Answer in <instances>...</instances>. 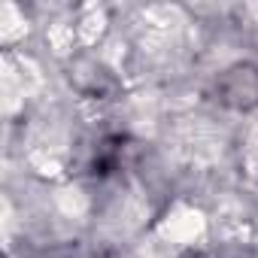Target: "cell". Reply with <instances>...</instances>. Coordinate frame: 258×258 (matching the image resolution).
Returning a JSON list of instances; mask_svg holds the SVG:
<instances>
[{"mask_svg": "<svg viewBox=\"0 0 258 258\" xmlns=\"http://www.w3.org/2000/svg\"><path fill=\"white\" fill-rule=\"evenodd\" d=\"M219 100L234 109H249L258 103V70L252 67H231L219 79Z\"/></svg>", "mask_w": 258, "mask_h": 258, "instance_id": "1", "label": "cell"}]
</instances>
